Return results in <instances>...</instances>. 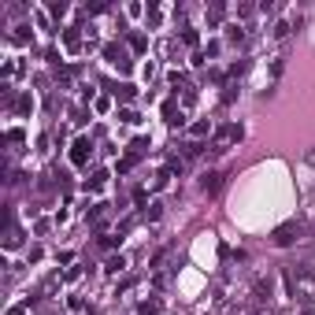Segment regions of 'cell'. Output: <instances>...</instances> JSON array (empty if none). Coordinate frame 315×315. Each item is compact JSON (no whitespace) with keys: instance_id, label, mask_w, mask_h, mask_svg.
I'll list each match as a JSON object with an SVG mask.
<instances>
[{"instance_id":"cell-1","label":"cell","mask_w":315,"mask_h":315,"mask_svg":"<svg viewBox=\"0 0 315 315\" xmlns=\"http://www.w3.org/2000/svg\"><path fill=\"white\" fill-rule=\"evenodd\" d=\"M85 156H89V141H78L75 152H71V159H75V163H85Z\"/></svg>"}]
</instances>
